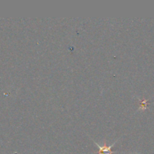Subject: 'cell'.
<instances>
[{"instance_id": "1", "label": "cell", "mask_w": 154, "mask_h": 154, "mask_svg": "<svg viewBox=\"0 0 154 154\" xmlns=\"http://www.w3.org/2000/svg\"><path fill=\"white\" fill-rule=\"evenodd\" d=\"M117 141H114V142L110 146H107L106 144H105L104 145L101 146V145H99L98 143L95 142L94 141H93V142H94L95 144H96V146H97V147H99V153H98L97 154H112V153H115V152H114V151H112V150H111V147H114V144H116V142H117Z\"/></svg>"}]
</instances>
